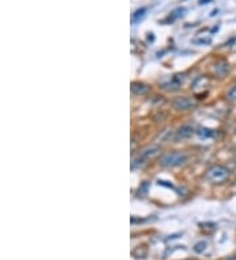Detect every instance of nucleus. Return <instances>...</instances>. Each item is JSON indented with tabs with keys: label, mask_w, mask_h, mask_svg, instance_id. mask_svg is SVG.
Returning <instances> with one entry per match:
<instances>
[{
	"label": "nucleus",
	"mask_w": 236,
	"mask_h": 260,
	"mask_svg": "<svg viewBox=\"0 0 236 260\" xmlns=\"http://www.w3.org/2000/svg\"><path fill=\"white\" fill-rule=\"evenodd\" d=\"M188 160V155L181 152H171L164 154L160 158V164L167 168H173V167H179V166L185 164Z\"/></svg>",
	"instance_id": "1"
},
{
	"label": "nucleus",
	"mask_w": 236,
	"mask_h": 260,
	"mask_svg": "<svg viewBox=\"0 0 236 260\" xmlns=\"http://www.w3.org/2000/svg\"><path fill=\"white\" fill-rule=\"evenodd\" d=\"M206 178L210 183L221 184L227 182L230 178V171L223 166L215 164L206 171Z\"/></svg>",
	"instance_id": "2"
},
{
	"label": "nucleus",
	"mask_w": 236,
	"mask_h": 260,
	"mask_svg": "<svg viewBox=\"0 0 236 260\" xmlns=\"http://www.w3.org/2000/svg\"><path fill=\"white\" fill-rule=\"evenodd\" d=\"M159 152H160V148L156 146V144H151V146L146 148L145 150H142V152L139 154L138 159H135V160H141V164H143V163H145L146 160H148V159L155 158Z\"/></svg>",
	"instance_id": "3"
},
{
	"label": "nucleus",
	"mask_w": 236,
	"mask_h": 260,
	"mask_svg": "<svg viewBox=\"0 0 236 260\" xmlns=\"http://www.w3.org/2000/svg\"><path fill=\"white\" fill-rule=\"evenodd\" d=\"M172 106L177 110H189L196 106V102L189 98H176L172 102Z\"/></svg>",
	"instance_id": "4"
},
{
	"label": "nucleus",
	"mask_w": 236,
	"mask_h": 260,
	"mask_svg": "<svg viewBox=\"0 0 236 260\" xmlns=\"http://www.w3.org/2000/svg\"><path fill=\"white\" fill-rule=\"evenodd\" d=\"M214 71L217 76L219 78H225L226 75H229L230 72V64L226 62V60H219L218 64H215Z\"/></svg>",
	"instance_id": "5"
},
{
	"label": "nucleus",
	"mask_w": 236,
	"mask_h": 260,
	"mask_svg": "<svg viewBox=\"0 0 236 260\" xmlns=\"http://www.w3.org/2000/svg\"><path fill=\"white\" fill-rule=\"evenodd\" d=\"M193 134H194L193 128L183 126V128H180V129L177 130L175 138H176L177 141H181V140H187V138H191Z\"/></svg>",
	"instance_id": "6"
},
{
	"label": "nucleus",
	"mask_w": 236,
	"mask_h": 260,
	"mask_svg": "<svg viewBox=\"0 0 236 260\" xmlns=\"http://www.w3.org/2000/svg\"><path fill=\"white\" fill-rule=\"evenodd\" d=\"M131 91L134 92L135 95H145L150 91V87L143 83H139V82H134L133 84H131Z\"/></svg>",
	"instance_id": "7"
},
{
	"label": "nucleus",
	"mask_w": 236,
	"mask_h": 260,
	"mask_svg": "<svg viewBox=\"0 0 236 260\" xmlns=\"http://www.w3.org/2000/svg\"><path fill=\"white\" fill-rule=\"evenodd\" d=\"M226 98H229L230 102H236V84H234L233 87L230 88L229 91H227Z\"/></svg>",
	"instance_id": "8"
},
{
	"label": "nucleus",
	"mask_w": 236,
	"mask_h": 260,
	"mask_svg": "<svg viewBox=\"0 0 236 260\" xmlns=\"http://www.w3.org/2000/svg\"><path fill=\"white\" fill-rule=\"evenodd\" d=\"M206 247H208V243L205 242V240H202V242H198L196 246H194V251L198 254H201L202 251H205L206 250Z\"/></svg>",
	"instance_id": "9"
},
{
	"label": "nucleus",
	"mask_w": 236,
	"mask_h": 260,
	"mask_svg": "<svg viewBox=\"0 0 236 260\" xmlns=\"http://www.w3.org/2000/svg\"><path fill=\"white\" fill-rule=\"evenodd\" d=\"M145 14H146V8H141V10H139V11L135 12V14H133V22H137L138 18H139V20H141V18H143V16H145Z\"/></svg>",
	"instance_id": "10"
},
{
	"label": "nucleus",
	"mask_w": 236,
	"mask_h": 260,
	"mask_svg": "<svg viewBox=\"0 0 236 260\" xmlns=\"http://www.w3.org/2000/svg\"><path fill=\"white\" fill-rule=\"evenodd\" d=\"M213 134L214 133L209 129H201V132H200V136H201V137H213Z\"/></svg>",
	"instance_id": "11"
},
{
	"label": "nucleus",
	"mask_w": 236,
	"mask_h": 260,
	"mask_svg": "<svg viewBox=\"0 0 236 260\" xmlns=\"http://www.w3.org/2000/svg\"><path fill=\"white\" fill-rule=\"evenodd\" d=\"M194 42H196V44H209V42H210V40H194Z\"/></svg>",
	"instance_id": "12"
}]
</instances>
